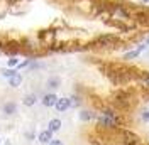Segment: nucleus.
<instances>
[{
    "mask_svg": "<svg viewBox=\"0 0 149 145\" xmlns=\"http://www.w3.org/2000/svg\"><path fill=\"white\" fill-rule=\"evenodd\" d=\"M148 49V44H139L137 46V49H132V51H127V52H124V56H122V59H124V63H129V61H132V59H137L141 56V52L142 51H146Z\"/></svg>",
    "mask_w": 149,
    "mask_h": 145,
    "instance_id": "4",
    "label": "nucleus"
},
{
    "mask_svg": "<svg viewBox=\"0 0 149 145\" xmlns=\"http://www.w3.org/2000/svg\"><path fill=\"white\" fill-rule=\"evenodd\" d=\"M54 138V133L51 132V130H41L39 133H37V140H39V144H42V145H47L51 140Z\"/></svg>",
    "mask_w": 149,
    "mask_h": 145,
    "instance_id": "8",
    "label": "nucleus"
},
{
    "mask_svg": "<svg viewBox=\"0 0 149 145\" xmlns=\"http://www.w3.org/2000/svg\"><path fill=\"white\" fill-rule=\"evenodd\" d=\"M5 15H7V12H0V20H2V19L5 17Z\"/></svg>",
    "mask_w": 149,
    "mask_h": 145,
    "instance_id": "25",
    "label": "nucleus"
},
{
    "mask_svg": "<svg viewBox=\"0 0 149 145\" xmlns=\"http://www.w3.org/2000/svg\"><path fill=\"white\" fill-rule=\"evenodd\" d=\"M144 44H148V46H149V36L146 37V41H144Z\"/></svg>",
    "mask_w": 149,
    "mask_h": 145,
    "instance_id": "26",
    "label": "nucleus"
},
{
    "mask_svg": "<svg viewBox=\"0 0 149 145\" xmlns=\"http://www.w3.org/2000/svg\"><path fill=\"white\" fill-rule=\"evenodd\" d=\"M134 91L122 88V90L115 91L112 96V106L117 111H130L134 108Z\"/></svg>",
    "mask_w": 149,
    "mask_h": 145,
    "instance_id": "1",
    "label": "nucleus"
},
{
    "mask_svg": "<svg viewBox=\"0 0 149 145\" xmlns=\"http://www.w3.org/2000/svg\"><path fill=\"white\" fill-rule=\"evenodd\" d=\"M47 145H65V144H63V140H59V138H53Z\"/></svg>",
    "mask_w": 149,
    "mask_h": 145,
    "instance_id": "21",
    "label": "nucleus"
},
{
    "mask_svg": "<svg viewBox=\"0 0 149 145\" xmlns=\"http://www.w3.org/2000/svg\"><path fill=\"white\" fill-rule=\"evenodd\" d=\"M0 145H2V138H0Z\"/></svg>",
    "mask_w": 149,
    "mask_h": 145,
    "instance_id": "29",
    "label": "nucleus"
},
{
    "mask_svg": "<svg viewBox=\"0 0 149 145\" xmlns=\"http://www.w3.org/2000/svg\"><path fill=\"white\" fill-rule=\"evenodd\" d=\"M98 117V113H95L93 110H80V113H78V118L81 120V122H93V120H97Z\"/></svg>",
    "mask_w": 149,
    "mask_h": 145,
    "instance_id": "10",
    "label": "nucleus"
},
{
    "mask_svg": "<svg viewBox=\"0 0 149 145\" xmlns=\"http://www.w3.org/2000/svg\"><path fill=\"white\" fill-rule=\"evenodd\" d=\"M24 138H26L27 142H34V140L37 138V135H36L34 130H27V132H24Z\"/></svg>",
    "mask_w": 149,
    "mask_h": 145,
    "instance_id": "18",
    "label": "nucleus"
},
{
    "mask_svg": "<svg viewBox=\"0 0 149 145\" xmlns=\"http://www.w3.org/2000/svg\"><path fill=\"white\" fill-rule=\"evenodd\" d=\"M144 100L149 101V90H144Z\"/></svg>",
    "mask_w": 149,
    "mask_h": 145,
    "instance_id": "23",
    "label": "nucleus"
},
{
    "mask_svg": "<svg viewBox=\"0 0 149 145\" xmlns=\"http://www.w3.org/2000/svg\"><path fill=\"white\" fill-rule=\"evenodd\" d=\"M3 46H5V41L0 37V51H3Z\"/></svg>",
    "mask_w": 149,
    "mask_h": 145,
    "instance_id": "24",
    "label": "nucleus"
},
{
    "mask_svg": "<svg viewBox=\"0 0 149 145\" xmlns=\"http://www.w3.org/2000/svg\"><path fill=\"white\" fill-rule=\"evenodd\" d=\"M2 54H3V51H0V56H2Z\"/></svg>",
    "mask_w": 149,
    "mask_h": 145,
    "instance_id": "28",
    "label": "nucleus"
},
{
    "mask_svg": "<svg viewBox=\"0 0 149 145\" xmlns=\"http://www.w3.org/2000/svg\"><path fill=\"white\" fill-rule=\"evenodd\" d=\"M22 51L20 47V42L17 41H5V46H3V54H7V57L10 56H19Z\"/></svg>",
    "mask_w": 149,
    "mask_h": 145,
    "instance_id": "3",
    "label": "nucleus"
},
{
    "mask_svg": "<svg viewBox=\"0 0 149 145\" xmlns=\"http://www.w3.org/2000/svg\"><path fill=\"white\" fill-rule=\"evenodd\" d=\"M70 101H71V108H80L81 103H83V96L76 91V93H73V95L70 96Z\"/></svg>",
    "mask_w": 149,
    "mask_h": 145,
    "instance_id": "14",
    "label": "nucleus"
},
{
    "mask_svg": "<svg viewBox=\"0 0 149 145\" xmlns=\"http://www.w3.org/2000/svg\"><path fill=\"white\" fill-rule=\"evenodd\" d=\"M61 127H63V122L59 118H51L49 123H47V130H51L53 133H58L61 130Z\"/></svg>",
    "mask_w": 149,
    "mask_h": 145,
    "instance_id": "13",
    "label": "nucleus"
},
{
    "mask_svg": "<svg viewBox=\"0 0 149 145\" xmlns=\"http://www.w3.org/2000/svg\"><path fill=\"white\" fill-rule=\"evenodd\" d=\"M19 2H20V0H5V3H7L9 7H14V5H15V3H19Z\"/></svg>",
    "mask_w": 149,
    "mask_h": 145,
    "instance_id": "22",
    "label": "nucleus"
},
{
    "mask_svg": "<svg viewBox=\"0 0 149 145\" xmlns=\"http://www.w3.org/2000/svg\"><path fill=\"white\" fill-rule=\"evenodd\" d=\"M97 130L100 132H115L122 128V123H124V118L122 115H117V117H105V115H100L97 117Z\"/></svg>",
    "mask_w": 149,
    "mask_h": 145,
    "instance_id": "2",
    "label": "nucleus"
},
{
    "mask_svg": "<svg viewBox=\"0 0 149 145\" xmlns=\"http://www.w3.org/2000/svg\"><path fill=\"white\" fill-rule=\"evenodd\" d=\"M46 88L47 91H56V90H59L61 88V78L59 76H49L47 78V81H46Z\"/></svg>",
    "mask_w": 149,
    "mask_h": 145,
    "instance_id": "7",
    "label": "nucleus"
},
{
    "mask_svg": "<svg viewBox=\"0 0 149 145\" xmlns=\"http://www.w3.org/2000/svg\"><path fill=\"white\" fill-rule=\"evenodd\" d=\"M58 95H56V91H47L42 95V98H41V103H42V106H46V108H54L56 101H58Z\"/></svg>",
    "mask_w": 149,
    "mask_h": 145,
    "instance_id": "5",
    "label": "nucleus"
},
{
    "mask_svg": "<svg viewBox=\"0 0 149 145\" xmlns=\"http://www.w3.org/2000/svg\"><path fill=\"white\" fill-rule=\"evenodd\" d=\"M37 100H39V98H37L36 93H29V95H26V96L22 98V105L27 106V108H32V106L37 103Z\"/></svg>",
    "mask_w": 149,
    "mask_h": 145,
    "instance_id": "12",
    "label": "nucleus"
},
{
    "mask_svg": "<svg viewBox=\"0 0 149 145\" xmlns=\"http://www.w3.org/2000/svg\"><path fill=\"white\" fill-rule=\"evenodd\" d=\"M32 61H34V59H29V57H27V59L20 61V63H19V66L15 68V69H17V71H19V69H27L29 66H31V63H32Z\"/></svg>",
    "mask_w": 149,
    "mask_h": 145,
    "instance_id": "19",
    "label": "nucleus"
},
{
    "mask_svg": "<svg viewBox=\"0 0 149 145\" xmlns=\"http://www.w3.org/2000/svg\"><path fill=\"white\" fill-rule=\"evenodd\" d=\"M7 81H9V86H10V88H14V90H15V88H19V86L22 84V81H24V76H22L20 72H15L14 76H10Z\"/></svg>",
    "mask_w": 149,
    "mask_h": 145,
    "instance_id": "11",
    "label": "nucleus"
},
{
    "mask_svg": "<svg viewBox=\"0 0 149 145\" xmlns=\"http://www.w3.org/2000/svg\"><path fill=\"white\" fill-rule=\"evenodd\" d=\"M142 3H149V0H142Z\"/></svg>",
    "mask_w": 149,
    "mask_h": 145,
    "instance_id": "27",
    "label": "nucleus"
},
{
    "mask_svg": "<svg viewBox=\"0 0 149 145\" xmlns=\"http://www.w3.org/2000/svg\"><path fill=\"white\" fill-rule=\"evenodd\" d=\"M0 72H2V76H3V78H7V79H9L10 76H14V74H15V72H19V71L15 69V68H3Z\"/></svg>",
    "mask_w": 149,
    "mask_h": 145,
    "instance_id": "16",
    "label": "nucleus"
},
{
    "mask_svg": "<svg viewBox=\"0 0 149 145\" xmlns=\"http://www.w3.org/2000/svg\"><path fill=\"white\" fill-rule=\"evenodd\" d=\"M2 113L5 115V117H12V115H15L17 113V103L15 101H5L3 105H2Z\"/></svg>",
    "mask_w": 149,
    "mask_h": 145,
    "instance_id": "6",
    "label": "nucleus"
},
{
    "mask_svg": "<svg viewBox=\"0 0 149 145\" xmlns=\"http://www.w3.org/2000/svg\"><path fill=\"white\" fill-rule=\"evenodd\" d=\"M137 83H139L144 90H149V71H141Z\"/></svg>",
    "mask_w": 149,
    "mask_h": 145,
    "instance_id": "15",
    "label": "nucleus"
},
{
    "mask_svg": "<svg viewBox=\"0 0 149 145\" xmlns=\"http://www.w3.org/2000/svg\"><path fill=\"white\" fill-rule=\"evenodd\" d=\"M19 63H20V61H19L17 56H10L9 59H7V68H17Z\"/></svg>",
    "mask_w": 149,
    "mask_h": 145,
    "instance_id": "17",
    "label": "nucleus"
},
{
    "mask_svg": "<svg viewBox=\"0 0 149 145\" xmlns=\"http://www.w3.org/2000/svg\"><path fill=\"white\" fill-rule=\"evenodd\" d=\"M54 108H56V111H59V113H65L66 110L71 108V101H70V98H65V96H63V98H58Z\"/></svg>",
    "mask_w": 149,
    "mask_h": 145,
    "instance_id": "9",
    "label": "nucleus"
},
{
    "mask_svg": "<svg viewBox=\"0 0 149 145\" xmlns=\"http://www.w3.org/2000/svg\"><path fill=\"white\" fill-rule=\"evenodd\" d=\"M141 120H142L144 123H148L149 122V110H142V113H141Z\"/></svg>",
    "mask_w": 149,
    "mask_h": 145,
    "instance_id": "20",
    "label": "nucleus"
}]
</instances>
